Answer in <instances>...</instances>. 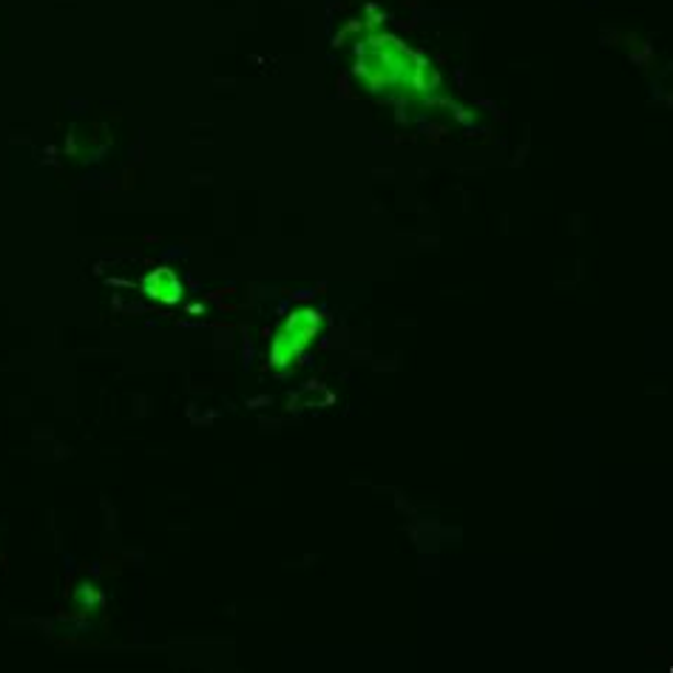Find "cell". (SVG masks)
Returning a JSON list of instances; mask_svg holds the SVG:
<instances>
[{"mask_svg":"<svg viewBox=\"0 0 673 673\" xmlns=\"http://www.w3.org/2000/svg\"><path fill=\"white\" fill-rule=\"evenodd\" d=\"M318 327H322V316H318L316 310H299V313H293V316L284 322L282 330H279V336L273 338L270 364L288 367L293 358L302 356L310 338L318 333Z\"/></svg>","mask_w":673,"mask_h":673,"instance_id":"6da1fadb","label":"cell"},{"mask_svg":"<svg viewBox=\"0 0 673 673\" xmlns=\"http://www.w3.org/2000/svg\"><path fill=\"white\" fill-rule=\"evenodd\" d=\"M143 290L152 295V299H159V302H166V304H173L182 299V284H179L177 273L168 268H159V270H154V273L145 276Z\"/></svg>","mask_w":673,"mask_h":673,"instance_id":"7a4b0ae2","label":"cell"}]
</instances>
